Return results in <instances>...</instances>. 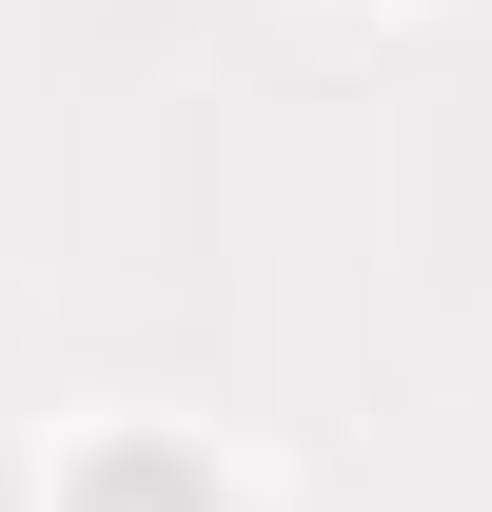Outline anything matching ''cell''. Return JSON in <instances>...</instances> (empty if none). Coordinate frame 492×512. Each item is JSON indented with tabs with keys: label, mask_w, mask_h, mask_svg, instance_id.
Masks as SVG:
<instances>
[{
	"label": "cell",
	"mask_w": 492,
	"mask_h": 512,
	"mask_svg": "<svg viewBox=\"0 0 492 512\" xmlns=\"http://www.w3.org/2000/svg\"><path fill=\"white\" fill-rule=\"evenodd\" d=\"M60 512H217V473H197V453H158V434H119V453H99Z\"/></svg>",
	"instance_id": "obj_1"
}]
</instances>
